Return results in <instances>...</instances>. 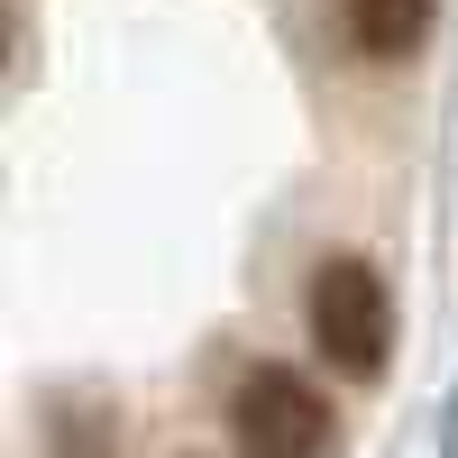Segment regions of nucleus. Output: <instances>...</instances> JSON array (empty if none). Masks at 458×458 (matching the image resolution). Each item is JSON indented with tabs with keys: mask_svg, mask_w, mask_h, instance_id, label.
Returning a JSON list of instances; mask_svg holds the SVG:
<instances>
[{
	"mask_svg": "<svg viewBox=\"0 0 458 458\" xmlns=\"http://www.w3.org/2000/svg\"><path fill=\"white\" fill-rule=\"evenodd\" d=\"M339 19H349V47L358 55H412L431 37V0H339Z\"/></svg>",
	"mask_w": 458,
	"mask_h": 458,
	"instance_id": "nucleus-3",
	"label": "nucleus"
},
{
	"mask_svg": "<svg viewBox=\"0 0 458 458\" xmlns=\"http://www.w3.org/2000/svg\"><path fill=\"white\" fill-rule=\"evenodd\" d=\"M312 339L339 376H376L394 349V293L367 257H330L312 276Z\"/></svg>",
	"mask_w": 458,
	"mask_h": 458,
	"instance_id": "nucleus-1",
	"label": "nucleus"
},
{
	"mask_svg": "<svg viewBox=\"0 0 458 458\" xmlns=\"http://www.w3.org/2000/svg\"><path fill=\"white\" fill-rule=\"evenodd\" d=\"M229 431H239L248 458H330L339 449V412H330V394L312 376L257 367L239 386V403H229Z\"/></svg>",
	"mask_w": 458,
	"mask_h": 458,
	"instance_id": "nucleus-2",
	"label": "nucleus"
}]
</instances>
